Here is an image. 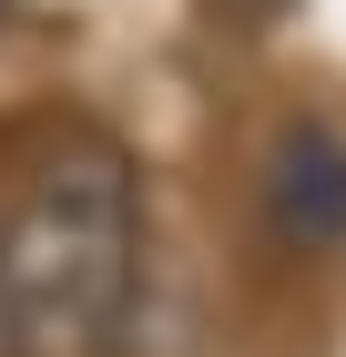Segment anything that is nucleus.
<instances>
[{
  "label": "nucleus",
  "instance_id": "1",
  "mask_svg": "<svg viewBox=\"0 0 346 357\" xmlns=\"http://www.w3.org/2000/svg\"><path fill=\"white\" fill-rule=\"evenodd\" d=\"M143 286V164L112 133H52L0 194L10 357H102Z\"/></svg>",
  "mask_w": 346,
  "mask_h": 357
},
{
  "label": "nucleus",
  "instance_id": "2",
  "mask_svg": "<svg viewBox=\"0 0 346 357\" xmlns=\"http://www.w3.org/2000/svg\"><path fill=\"white\" fill-rule=\"evenodd\" d=\"M265 215L285 245H346V133L285 123L265 153Z\"/></svg>",
  "mask_w": 346,
  "mask_h": 357
},
{
  "label": "nucleus",
  "instance_id": "3",
  "mask_svg": "<svg viewBox=\"0 0 346 357\" xmlns=\"http://www.w3.org/2000/svg\"><path fill=\"white\" fill-rule=\"evenodd\" d=\"M0 357H10V337H0Z\"/></svg>",
  "mask_w": 346,
  "mask_h": 357
}]
</instances>
